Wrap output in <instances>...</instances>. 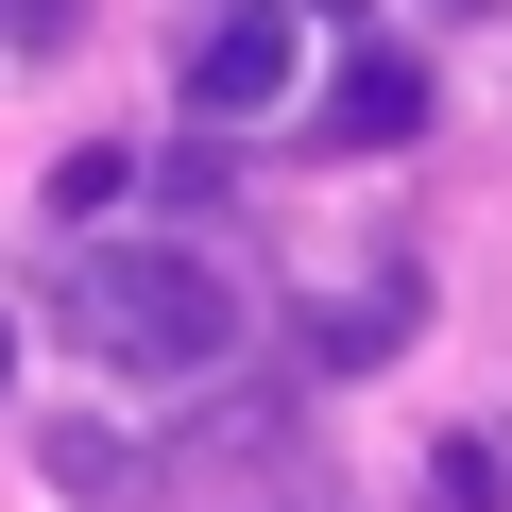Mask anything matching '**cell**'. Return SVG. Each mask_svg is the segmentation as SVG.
I'll return each instance as SVG.
<instances>
[{
	"label": "cell",
	"mask_w": 512,
	"mask_h": 512,
	"mask_svg": "<svg viewBox=\"0 0 512 512\" xmlns=\"http://www.w3.org/2000/svg\"><path fill=\"white\" fill-rule=\"evenodd\" d=\"M495 495H512L495 444H444V461H427V512H495Z\"/></svg>",
	"instance_id": "cell-7"
},
{
	"label": "cell",
	"mask_w": 512,
	"mask_h": 512,
	"mask_svg": "<svg viewBox=\"0 0 512 512\" xmlns=\"http://www.w3.org/2000/svg\"><path fill=\"white\" fill-rule=\"evenodd\" d=\"M393 342H410V274H376V291L325 325V359H393Z\"/></svg>",
	"instance_id": "cell-6"
},
{
	"label": "cell",
	"mask_w": 512,
	"mask_h": 512,
	"mask_svg": "<svg viewBox=\"0 0 512 512\" xmlns=\"http://www.w3.org/2000/svg\"><path fill=\"white\" fill-rule=\"evenodd\" d=\"M120 188H137L120 137H69V154H52V222H69V239H120Z\"/></svg>",
	"instance_id": "cell-4"
},
{
	"label": "cell",
	"mask_w": 512,
	"mask_h": 512,
	"mask_svg": "<svg viewBox=\"0 0 512 512\" xmlns=\"http://www.w3.org/2000/svg\"><path fill=\"white\" fill-rule=\"evenodd\" d=\"M0 376H18V325H0Z\"/></svg>",
	"instance_id": "cell-8"
},
{
	"label": "cell",
	"mask_w": 512,
	"mask_h": 512,
	"mask_svg": "<svg viewBox=\"0 0 512 512\" xmlns=\"http://www.w3.org/2000/svg\"><path fill=\"white\" fill-rule=\"evenodd\" d=\"M342 120H359V137H410V120H427V69H410V52H359Z\"/></svg>",
	"instance_id": "cell-5"
},
{
	"label": "cell",
	"mask_w": 512,
	"mask_h": 512,
	"mask_svg": "<svg viewBox=\"0 0 512 512\" xmlns=\"http://www.w3.org/2000/svg\"><path fill=\"white\" fill-rule=\"evenodd\" d=\"M52 495H69V512H137V495H154V444H137V427H103V410H86V427H52Z\"/></svg>",
	"instance_id": "cell-3"
},
{
	"label": "cell",
	"mask_w": 512,
	"mask_h": 512,
	"mask_svg": "<svg viewBox=\"0 0 512 512\" xmlns=\"http://www.w3.org/2000/svg\"><path fill=\"white\" fill-rule=\"evenodd\" d=\"M52 325H69L103 376H205V359H239V291L205 274L188 239H86Z\"/></svg>",
	"instance_id": "cell-1"
},
{
	"label": "cell",
	"mask_w": 512,
	"mask_h": 512,
	"mask_svg": "<svg viewBox=\"0 0 512 512\" xmlns=\"http://www.w3.org/2000/svg\"><path fill=\"white\" fill-rule=\"evenodd\" d=\"M188 103H205V120H274V103H291V0L205 18V35H188Z\"/></svg>",
	"instance_id": "cell-2"
}]
</instances>
